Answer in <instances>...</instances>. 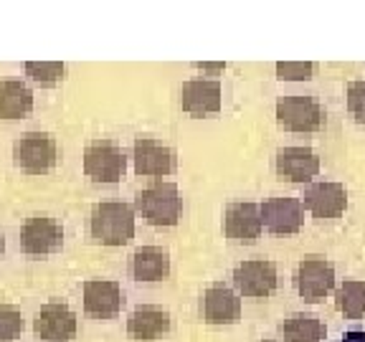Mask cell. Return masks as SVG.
Here are the masks:
<instances>
[{
    "mask_svg": "<svg viewBox=\"0 0 365 342\" xmlns=\"http://www.w3.org/2000/svg\"><path fill=\"white\" fill-rule=\"evenodd\" d=\"M135 205L102 200L89 213V239L99 246H127L135 239Z\"/></svg>",
    "mask_w": 365,
    "mask_h": 342,
    "instance_id": "obj_1",
    "label": "cell"
},
{
    "mask_svg": "<svg viewBox=\"0 0 365 342\" xmlns=\"http://www.w3.org/2000/svg\"><path fill=\"white\" fill-rule=\"evenodd\" d=\"M135 211L145 218V223L155 228L178 226L182 213V198L175 182L155 180L148 188L135 193Z\"/></svg>",
    "mask_w": 365,
    "mask_h": 342,
    "instance_id": "obj_2",
    "label": "cell"
},
{
    "mask_svg": "<svg viewBox=\"0 0 365 342\" xmlns=\"http://www.w3.org/2000/svg\"><path fill=\"white\" fill-rule=\"evenodd\" d=\"M58 142L51 132H26L13 142V165L26 175H46L58 162Z\"/></svg>",
    "mask_w": 365,
    "mask_h": 342,
    "instance_id": "obj_3",
    "label": "cell"
},
{
    "mask_svg": "<svg viewBox=\"0 0 365 342\" xmlns=\"http://www.w3.org/2000/svg\"><path fill=\"white\" fill-rule=\"evenodd\" d=\"M127 160L130 157L122 150V145L107 140V137H99V140H91L84 147L81 167H84V175L91 177L94 182L114 185L127 175Z\"/></svg>",
    "mask_w": 365,
    "mask_h": 342,
    "instance_id": "obj_4",
    "label": "cell"
},
{
    "mask_svg": "<svg viewBox=\"0 0 365 342\" xmlns=\"http://www.w3.org/2000/svg\"><path fill=\"white\" fill-rule=\"evenodd\" d=\"M325 107L307 94H287L277 102V125L287 132H317L325 125Z\"/></svg>",
    "mask_w": 365,
    "mask_h": 342,
    "instance_id": "obj_5",
    "label": "cell"
},
{
    "mask_svg": "<svg viewBox=\"0 0 365 342\" xmlns=\"http://www.w3.org/2000/svg\"><path fill=\"white\" fill-rule=\"evenodd\" d=\"M18 244H21V251L26 256H51L63 246V226L53 216L34 213L23 221Z\"/></svg>",
    "mask_w": 365,
    "mask_h": 342,
    "instance_id": "obj_6",
    "label": "cell"
},
{
    "mask_svg": "<svg viewBox=\"0 0 365 342\" xmlns=\"http://www.w3.org/2000/svg\"><path fill=\"white\" fill-rule=\"evenodd\" d=\"M79 330V317L66 302L51 299L34 314V335L41 342H71Z\"/></svg>",
    "mask_w": 365,
    "mask_h": 342,
    "instance_id": "obj_7",
    "label": "cell"
},
{
    "mask_svg": "<svg viewBox=\"0 0 365 342\" xmlns=\"http://www.w3.org/2000/svg\"><path fill=\"white\" fill-rule=\"evenodd\" d=\"M231 281H234V289L241 296L264 299V296H272L277 291L279 274H277L274 261H269V259H246V261L234 266Z\"/></svg>",
    "mask_w": 365,
    "mask_h": 342,
    "instance_id": "obj_8",
    "label": "cell"
},
{
    "mask_svg": "<svg viewBox=\"0 0 365 342\" xmlns=\"http://www.w3.org/2000/svg\"><path fill=\"white\" fill-rule=\"evenodd\" d=\"M132 165L143 177H165L178 167V152L170 145L160 142L155 137H135L132 142Z\"/></svg>",
    "mask_w": 365,
    "mask_h": 342,
    "instance_id": "obj_9",
    "label": "cell"
},
{
    "mask_svg": "<svg viewBox=\"0 0 365 342\" xmlns=\"http://www.w3.org/2000/svg\"><path fill=\"white\" fill-rule=\"evenodd\" d=\"M294 286L297 294L304 302L314 304L322 302L332 289H335V266L322 256H307L297 264L294 271Z\"/></svg>",
    "mask_w": 365,
    "mask_h": 342,
    "instance_id": "obj_10",
    "label": "cell"
},
{
    "mask_svg": "<svg viewBox=\"0 0 365 342\" xmlns=\"http://www.w3.org/2000/svg\"><path fill=\"white\" fill-rule=\"evenodd\" d=\"M302 205L317 221H335L348 211V190L337 180H317L304 188Z\"/></svg>",
    "mask_w": 365,
    "mask_h": 342,
    "instance_id": "obj_11",
    "label": "cell"
},
{
    "mask_svg": "<svg viewBox=\"0 0 365 342\" xmlns=\"http://www.w3.org/2000/svg\"><path fill=\"white\" fill-rule=\"evenodd\" d=\"M180 109L195 120L218 114L223 107V86L218 79H208V76H195L188 79L180 86Z\"/></svg>",
    "mask_w": 365,
    "mask_h": 342,
    "instance_id": "obj_12",
    "label": "cell"
},
{
    "mask_svg": "<svg viewBox=\"0 0 365 342\" xmlns=\"http://www.w3.org/2000/svg\"><path fill=\"white\" fill-rule=\"evenodd\" d=\"M264 231L262 223V208L251 200H236L228 203L223 211V234L231 244L251 246L257 244Z\"/></svg>",
    "mask_w": 365,
    "mask_h": 342,
    "instance_id": "obj_13",
    "label": "cell"
},
{
    "mask_svg": "<svg viewBox=\"0 0 365 342\" xmlns=\"http://www.w3.org/2000/svg\"><path fill=\"white\" fill-rule=\"evenodd\" d=\"M198 312L205 325H236L241 319V294L226 284H211L200 294Z\"/></svg>",
    "mask_w": 365,
    "mask_h": 342,
    "instance_id": "obj_14",
    "label": "cell"
},
{
    "mask_svg": "<svg viewBox=\"0 0 365 342\" xmlns=\"http://www.w3.org/2000/svg\"><path fill=\"white\" fill-rule=\"evenodd\" d=\"M84 312L94 319H114L125 307V291L114 279H89L81 286Z\"/></svg>",
    "mask_w": 365,
    "mask_h": 342,
    "instance_id": "obj_15",
    "label": "cell"
},
{
    "mask_svg": "<svg viewBox=\"0 0 365 342\" xmlns=\"http://www.w3.org/2000/svg\"><path fill=\"white\" fill-rule=\"evenodd\" d=\"M262 223L269 234L277 236H292L304 226V205L302 198L292 195H274L264 200L262 205Z\"/></svg>",
    "mask_w": 365,
    "mask_h": 342,
    "instance_id": "obj_16",
    "label": "cell"
},
{
    "mask_svg": "<svg viewBox=\"0 0 365 342\" xmlns=\"http://www.w3.org/2000/svg\"><path fill=\"white\" fill-rule=\"evenodd\" d=\"M274 170L282 180L289 182H312L319 172V155L304 145H289V147L277 150L274 157Z\"/></svg>",
    "mask_w": 365,
    "mask_h": 342,
    "instance_id": "obj_17",
    "label": "cell"
},
{
    "mask_svg": "<svg viewBox=\"0 0 365 342\" xmlns=\"http://www.w3.org/2000/svg\"><path fill=\"white\" fill-rule=\"evenodd\" d=\"M173 327V317L168 309L155 304H140L127 317V335L132 342H158Z\"/></svg>",
    "mask_w": 365,
    "mask_h": 342,
    "instance_id": "obj_18",
    "label": "cell"
},
{
    "mask_svg": "<svg viewBox=\"0 0 365 342\" xmlns=\"http://www.w3.org/2000/svg\"><path fill=\"white\" fill-rule=\"evenodd\" d=\"M130 276L135 281H163L170 276V251L165 246H140L130 256Z\"/></svg>",
    "mask_w": 365,
    "mask_h": 342,
    "instance_id": "obj_19",
    "label": "cell"
},
{
    "mask_svg": "<svg viewBox=\"0 0 365 342\" xmlns=\"http://www.w3.org/2000/svg\"><path fill=\"white\" fill-rule=\"evenodd\" d=\"M34 112V89L21 79H0V120H26Z\"/></svg>",
    "mask_w": 365,
    "mask_h": 342,
    "instance_id": "obj_20",
    "label": "cell"
},
{
    "mask_svg": "<svg viewBox=\"0 0 365 342\" xmlns=\"http://www.w3.org/2000/svg\"><path fill=\"white\" fill-rule=\"evenodd\" d=\"M279 332L284 342H322L327 335V327L317 314L294 312L282 322Z\"/></svg>",
    "mask_w": 365,
    "mask_h": 342,
    "instance_id": "obj_21",
    "label": "cell"
},
{
    "mask_svg": "<svg viewBox=\"0 0 365 342\" xmlns=\"http://www.w3.org/2000/svg\"><path fill=\"white\" fill-rule=\"evenodd\" d=\"M335 307L342 317L360 319L365 317V281L345 279L335 289Z\"/></svg>",
    "mask_w": 365,
    "mask_h": 342,
    "instance_id": "obj_22",
    "label": "cell"
},
{
    "mask_svg": "<svg viewBox=\"0 0 365 342\" xmlns=\"http://www.w3.org/2000/svg\"><path fill=\"white\" fill-rule=\"evenodd\" d=\"M23 71H26L29 81H34L41 89H51L66 79V63L63 61H26Z\"/></svg>",
    "mask_w": 365,
    "mask_h": 342,
    "instance_id": "obj_23",
    "label": "cell"
},
{
    "mask_svg": "<svg viewBox=\"0 0 365 342\" xmlns=\"http://www.w3.org/2000/svg\"><path fill=\"white\" fill-rule=\"evenodd\" d=\"M23 327V314L13 304H0V342H16L21 337Z\"/></svg>",
    "mask_w": 365,
    "mask_h": 342,
    "instance_id": "obj_24",
    "label": "cell"
},
{
    "mask_svg": "<svg viewBox=\"0 0 365 342\" xmlns=\"http://www.w3.org/2000/svg\"><path fill=\"white\" fill-rule=\"evenodd\" d=\"M345 104L358 125H365V79H353L345 89Z\"/></svg>",
    "mask_w": 365,
    "mask_h": 342,
    "instance_id": "obj_25",
    "label": "cell"
},
{
    "mask_svg": "<svg viewBox=\"0 0 365 342\" xmlns=\"http://www.w3.org/2000/svg\"><path fill=\"white\" fill-rule=\"evenodd\" d=\"M274 68H277V79L282 81H309L314 76L312 61H279Z\"/></svg>",
    "mask_w": 365,
    "mask_h": 342,
    "instance_id": "obj_26",
    "label": "cell"
},
{
    "mask_svg": "<svg viewBox=\"0 0 365 342\" xmlns=\"http://www.w3.org/2000/svg\"><path fill=\"white\" fill-rule=\"evenodd\" d=\"M193 66L200 68L203 74H208V79H216L218 74L226 71V61H198V63H193Z\"/></svg>",
    "mask_w": 365,
    "mask_h": 342,
    "instance_id": "obj_27",
    "label": "cell"
},
{
    "mask_svg": "<svg viewBox=\"0 0 365 342\" xmlns=\"http://www.w3.org/2000/svg\"><path fill=\"white\" fill-rule=\"evenodd\" d=\"M340 342H365V330H350L340 337Z\"/></svg>",
    "mask_w": 365,
    "mask_h": 342,
    "instance_id": "obj_28",
    "label": "cell"
},
{
    "mask_svg": "<svg viewBox=\"0 0 365 342\" xmlns=\"http://www.w3.org/2000/svg\"><path fill=\"white\" fill-rule=\"evenodd\" d=\"M3 251H6V236L0 231V259H3Z\"/></svg>",
    "mask_w": 365,
    "mask_h": 342,
    "instance_id": "obj_29",
    "label": "cell"
},
{
    "mask_svg": "<svg viewBox=\"0 0 365 342\" xmlns=\"http://www.w3.org/2000/svg\"><path fill=\"white\" fill-rule=\"evenodd\" d=\"M264 342H272V340H264Z\"/></svg>",
    "mask_w": 365,
    "mask_h": 342,
    "instance_id": "obj_30",
    "label": "cell"
}]
</instances>
